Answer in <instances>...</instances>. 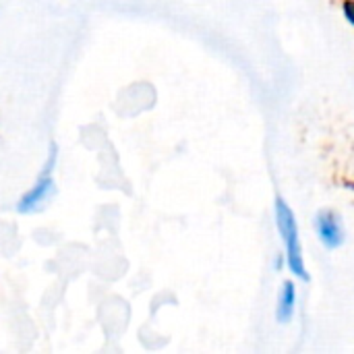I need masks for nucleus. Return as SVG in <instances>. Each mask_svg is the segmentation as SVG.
Instances as JSON below:
<instances>
[{"instance_id": "20e7f679", "label": "nucleus", "mask_w": 354, "mask_h": 354, "mask_svg": "<svg viewBox=\"0 0 354 354\" xmlns=\"http://www.w3.org/2000/svg\"><path fill=\"white\" fill-rule=\"evenodd\" d=\"M297 311V286L288 280L282 284L278 295V307H276V319L280 324H290Z\"/></svg>"}, {"instance_id": "39448f33", "label": "nucleus", "mask_w": 354, "mask_h": 354, "mask_svg": "<svg viewBox=\"0 0 354 354\" xmlns=\"http://www.w3.org/2000/svg\"><path fill=\"white\" fill-rule=\"evenodd\" d=\"M342 8H344V17L348 19V23L354 27V0H346Z\"/></svg>"}, {"instance_id": "7ed1b4c3", "label": "nucleus", "mask_w": 354, "mask_h": 354, "mask_svg": "<svg viewBox=\"0 0 354 354\" xmlns=\"http://www.w3.org/2000/svg\"><path fill=\"white\" fill-rule=\"evenodd\" d=\"M315 232H317V239L322 241V245L328 249H338L344 243L342 220L332 209H322L315 216Z\"/></svg>"}, {"instance_id": "f257e3e1", "label": "nucleus", "mask_w": 354, "mask_h": 354, "mask_svg": "<svg viewBox=\"0 0 354 354\" xmlns=\"http://www.w3.org/2000/svg\"><path fill=\"white\" fill-rule=\"evenodd\" d=\"M274 214H276L278 232H280L282 245H284V261H286V268L299 280H309L307 266H305V257H303V243H301L299 222H297L295 212L290 209V205L282 197H278L276 203H274Z\"/></svg>"}, {"instance_id": "f03ea898", "label": "nucleus", "mask_w": 354, "mask_h": 354, "mask_svg": "<svg viewBox=\"0 0 354 354\" xmlns=\"http://www.w3.org/2000/svg\"><path fill=\"white\" fill-rule=\"evenodd\" d=\"M56 160H58V151H56V145L50 147V153H48V160H46V166L39 174V178L33 183V187L21 197V201L17 203V209L21 214H33L37 212L54 193V166H56Z\"/></svg>"}]
</instances>
